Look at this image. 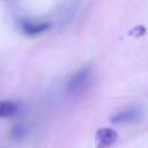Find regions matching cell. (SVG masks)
<instances>
[{"mask_svg":"<svg viewBox=\"0 0 148 148\" xmlns=\"http://www.w3.org/2000/svg\"><path fill=\"white\" fill-rule=\"evenodd\" d=\"M49 28L47 23H40V24H32L30 22H22V29L28 35H37L43 31H45Z\"/></svg>","mask_w":148,"mask_h":148,"instance_id":"5","label":"cell"},{"mask_svg":"<svg viewBox=\"0 0 148 148\" xmlns=\"http://www.w3.org/2000/svg\"><path fill=\"white\" fill-rule=\"evenodd\" d=\"M18 104L14 101H0V118H9L17 113Z\"/></svg>","mask_w":148,"mask_h":148,"instance_id":"4","label":"cell"},{"mask_svg":"<svg viewBox=\"0 0 148 148\" xmlns=\"http://www.w3.org/2000/svg\"><path fill=\"white\" fill-rule=\"evenodd\" d=\"M141 117V111L140 109L136 108H132V109H127L125 111H121L119 113H117L116 116H113L111 118V121L113 124H126V123H132L138 120Z\"/></svg>","mask_w":148,"mask_h":148,"instance_id":"3","label":"cell"},{"mask_svg":"<svg viewBox=\"0 0 148 148\" xmlns=\"http://www.w3.org/2000/svg\"><path fill=\"white\" fill-rule=\"evenodd\" d=\"M12 134H13V136L20 139V138H22V136L25 135V128H24L23 126H21V125H17V126H15V127L13 128Z\"/></svg>","mask_w":148,"mask_h":148,"instance_id":"6","label":"cell"},{"mask_svg":"<svg viewBox=\"0 0 148 148\" xmlns=\"http://www.w3.org/2000/svg\"><path fill=\"white\" fill-rule=\"evenodd\" d=\"M90 74H91V68H90V66H87V67L81 68L76 74L73 75V77H72L71 81L68 82V86H67L68 91L75 92V91L82 89V88L86 86V83L88 82V80H89V77H90Z\"/></svg>","mask_w":148,"mask_h":148,"instance_id":"2","label":"cell"},{"mask_svg":"<svg viewBox=\"0 0 148 148\" xmlns=\"http://www.w3.org/2000/svg\"><path fill=\"white\" fill-rule=\"evenodd\" d=\"M118 139V134L114 130L109 127H102L98 128L96 132L95 141L97 148H109L112 146Z\"/></svg>","mask_w":148,"mask_h":148,"instance_id":"1","label":"cell"}]
</instances>
